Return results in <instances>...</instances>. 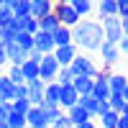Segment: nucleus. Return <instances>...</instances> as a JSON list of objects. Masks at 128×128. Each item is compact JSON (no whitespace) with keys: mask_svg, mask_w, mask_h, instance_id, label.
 I'll use <instances>...</instances> for the list:
<instances>
[{"mask_svg":"<svg viewBox=\"0 0 128 128\" xmlns=\"http://www.w3.org/2000/svg\"><path fill=\"white\" fill-rule=\"evenodd\" d=\"M54 5L56 3H51V0H31V18L44 20L46 16L54 13Z\"/></svg>","mask_w":128,"mask_h":128,"instance_id":"9d476101","label":"nucleus"},{"mask_svg":"<svg viewBox=\"0 0 128 128\" xmlns=\"http://www.w3.org/2000/svg\"><path fill=\"white\" fill-rule=\"evenodd\" d=\"M120 28H123V36L128 38V18H123V20H120Z\"/></svg>","mask_w":128,"mask_h":128,"instance_id":"79ce46f5","label":"nucleus"},{"mask_svg":"<svg viewBox=\"0 0 128 128\" xmlns=\"http://www.w3.org/2000/svg\"><path fill=\"white\" fill-rule=\"evenodd\" d=\"M77 46L74 44H69V46H59V49H54V59H56V64L59 67H69V64L77 59Z\"/></svg>","mask_w":128,"mask_h":128,"instance_id":"1a4fd4ad","label":"nucleus"},{"mask_svg":"<svg viewBox=\"0 0 128 128\" xmlns=\"http://www.w3.org/2000/svg\"><path fill=\"white\" fill-rule=\"evenodd\" d=\"M16 41V31L13 28H0V46H8V44H13Z\"/></svg>","mask_w":128,"mask_h":128,"instance_id":"473e14b6","label":"nucleus"},{"mask_svg":"<svg viewBox=\"0 0 128 128\" xmlns=\"http://www.w3.org/2000/svg\"><path fill=\"white\" fill-rule=\"evenodd\" d=\"M20 72H23L26 82H31V80H38V64H36V62H31V59H26V62H23Z\"/></svg>","mask_w":128,"mask_h":128,"instance_id":"a878e982","label":"nucleus"},{"mask_svg":"<svg viewBox=\"0 0 128 128\" xmlns=\"http://www.w3.org/2000/svg\"><path fill=\"white\" fill-rule=\"evenodd\" d=\"M5 5L13 10L16 18H26V16H31V0H5Z\"/></svg>","mask_w":128,"mask_h":128,"instance_id":"a211bd4d","label":"nucleus"},{"mask_svg":"<svg viewBox=\"0 0 128 128\" xmlns=\"http://www.w3.org/2000/svg\"><path fill=\"white\" fill-rule=\"evenodd\" d=\"M92 84H95V80H90V77H74L72 80V87L77 90L80 98L82 95H92Z\"/></svg>","mask_w":128,"mask_h":128,"instance_id":"5701e85b","label":"nucleus"},{"mask_svg":"<svg viewBox=\"0 0 128 128\" xmlns=\"http://www.w3.org/2000/svg\"><path fill=\"white\" fill-rule=\"evenodd\" d=\"M59 95H62V87L56 82H49L44 87V105H41V108H51V105L59 108Z\"/></svg>","mask_w":128,"mask_h":128,"instance_id":"dca6fc26","label":"nucleus"},{"mask_svg":"<svg viewBox=\"0 0 128 128\" xmlns=\"http://www.w3.org/2000/svg\"><path fill=\"white\" fill-rule=\"evenodd\" d=\"M80 102V95H77V90L72 87V84H67V87H62V95H59V108L67 113L69 108H74V105Z\"/></svg>","mask_w":128,"mask_h":128,"instance_id":"4468645a","label":"nucleus"},{"mask_svg":"<svg viewBox=\"0 0 128 128\" xmlns=\"http://www.w3.org/2000/svg\"><path fill=\"white\" fill-rule=\"evenodd\" d=\"M5 77L10 80L18 87V84H26V77H23V72H20V67H8L5 69Z\"/></svg>","mask_w":128,"mask_h":128,"instance_id":"cd10ccee","label":"nucleus"},{"mask_svg":"<svg viewBox=\"0 0 128 128\" xmlns=\"http://www.w3.org/2000/svg\"><path fill=\"white\" fill-rule=\"evenodd\" d=\"M69 72H72V77H90V80H95V77L100 74V67L95 64L92 56H87V54H77V59L69 64Z\"/></svg>","mask_w":128,"mask_h":128,"instance_id":"f03ea898","label":"nucleus"},{"mask_svg":"<svg viewBox=\"0 0 128 128\" xmlns=\"http://www.w3.org/2000/svg\"><path fill=\"white\" fill-rule=\"evenodd\" d=\"M51 38H54V46H56V49H59V46H69V44H72V28L59 26L54 34H51Z\"/></svg>","mask_w":128,"mask_h":128,"instance_id":"412c9836","label":"nucleus"},{"mask_svg":"<svg viewBox=\"0 0 128 128\" xmlns=\"http://www.w3.org/2000/svg\"><path fill=\"white\" fill-rule=\"evenodd\" d=\"M59 28V18L51 13V16H46L44 20H38V31H44V34H54V31Z\"/></svg>","mask_w":128,"mask_h":128,"instance_id":"393cba45","label":"nucleus"},{"mask_svg":"<svg viewBox=\"0 0 128 128\" xmlns=\"http://www.w3.org/2000/svg\"><path fill=\"white\" fill-rule=\"evenodd\" d=\"M54 16L59 18V26H67V28H74V26L82 20L77 13H74V8L69 5V0H64V3H56V5H54Z\"/></svg>","mask_w":128,"mask_h":128,"instance_id":"20e7f679","label":"nucleus"},{"mask_svg":"<svg viewBox=\"0 0 128 128\" xmlns=\"http://www.w3.org/2000/svg\"><path fill=\"white\" fill-rule=\"evenodd\" d=\"M69 5L74 8V13H77L82 20L87 18L90 13H95V3H90V0H69Z\"/></svg>","mask_w":128,"mask_h":128,"instance_id":"4be33fe9","label":"nucleus"},{"mask_svg":"<svg viewBox=\"0 0 128 128\" xmlns=\"http://www.w3.org/2000/svg\"><path fill=\"white\" fill-rule=\"evenodd\" d=\"M72 44L77 46L80 54H98L100 46L105 44V34H102V26L98 23V20H92V18H84L80 20L77 26L72 28Z\"/></svg>","mask_w":128,"mask_h":128,"instance_id":"f257e3e1","label":"nucleus"},{"mask_svg":"<svg viewBox=\"0 0 128 128\" xmlns=\"http://www.w3.org/2000/svg\"><path fill=\"white\" fill-rule=\"evenodd\" d=\"M108 105H110V110H115V113H123V108H126V100H123V95H110V98H108Z\"/></svg>","mask_w":128,"mask_h":128,"instance_id":"2f4dec72","label":"nucleus"},{"mask_svg":"<svg viewBox=\"0 0 128 128\" xmlns=\"http://www.w3.org/2000/svg\"><path fill=\"white\" fill-rule=\"evenodd\" d=\"M13 44H18L23 51H31V49H34V36L20 31V34H16V41H13Z\"/></svg>","mask_w":128,"mask_h":128,"instance_id":"c85d7f7f","label":"nucleus"},{"mask_svg":"<svg viewBox=\"0 0 128 128\" xmlns=\"http://www.w3.org/2000/svg\"><path fill=\"white\" fill-rule=\"evenodd\" d=\"M98 54H100V59H102L105 72H108V69H113L115 64L120 62V51H118V46H113V44H102Z\"/></svg>","mask_w":128,"mask_h":128,"instance_id":"0eeeda50","label":"nucleus"},{"mask_svg":"<svg viewBox=\"0 0 128 128\" xmlns=\"http://www.w3.org/2000/svg\"><path fill=\"white\" fill-rule=\"evenodd\" d=\"M118 18H128V0H118Z\"/></svg>","mask_w":128,"mask_h":128,"instance_id":"58836bf2","label":"nucleus"},{"mask_svg":"<svg viewBox=\"0 0 128 128\" xmlns=\"http://www.w3.org/2000/svg\"><path fill=\"white\" fill-rule=\"evenodd\" d=\"M67 118L72 120V126H82V123H90V120H92V115L84 110V108L74 105V108H69V110H67Z\"/></svg>","mask_w":128,"mask_h":128,"instance_id":"6ab92c4d","label":"nucleus"},{"mask_svg":"<svg viewBox=\"0 0 128 128\" xmlns=\"http://www.w3.org/2000/svg\"><path fill=\"white\" fill-rule=\"evenodd\" d=\"M13 100H16V84L3 74V77H0V102H8L10 105Z\"/></svg>","mask_w":128,"mask_h":128,"instance_id":"f3484780","label":"nucleus"},{"mask_svg":"<svg viewBox=\"0 0 128 128\" xmlns=\"http://www.w3.org/2000/svg\"><path fill=\"white\" fill-rule=\"evenodd\" d=\"M5 64H8V56H5V49L0 46V69H5Z\"/></svg>","mask_w":128,"mask_h":128,"instance_id":"a19ab883","label":"nucleus"},{"mask_svg":"<svg viewBox=\"0 0 128 128\" xmlns=\"http://www.w3.org/2000/svg\"><path fill=\"white\" fill-rule=\"evenodd\" d=\"M108 87H110V95H123V90L128 87V77L120 72V74H110L108 77Z\"/></svg>","mask_w":128,"mask_h":128,"instance_id":"aec40b11","label":"nucleus"},{"mask_svg":"<svg viewBox=\"0 0 128 128\" xmlns=\"http://www.w3.org/2000/svg\"><path fill=\"white\" fill-rule=\"evenodd\" d=\"M72 72H69V67H59V72H56V84L59 87H67V84H72Z\"/></svg>","mask_w":128,"mask_h":128,"instance_id":"c756f323","label":"nucleus"},{"mask_svg":"<svg viewBox=\"0 0 128 128\" xmlns=\"http://www.w3.org/2000/svg\"><path fill=\"white\" fill-rule=\"evenodd\" d=\"M5 56H8V67H23V62L28 59V51H23L18 44H8Z\"/></svg>","mask_w":128,"mask_h":128,"instance_id":"9b49d317","label":"nucleus"},{"mask_svg":"<svg viewBox=\"0 0 128 128\" xmlns=\"http://www.w3.org/2000/svg\"><path fill=\"white\" fill-rule=\"evenodd\" d=\"M8 118H10V105L0 102V123H8Z\"/></svg>","mask_w":128,"mask_h":128,"instance_id":"4c0bfd02","label":"nucleus"},{"mask_svg":"<svg viewBox=\"0 0 128 128\" xmlns=\"http://www.w3.org/2000/svg\"><path fill=\"white\" fill-rule=\"evenodd\" d=\"M8 126H10V128H28V126H26V115H20V113H13V108H10Z\"/></svg>","mask_w":128,"mask_h":128,"instance_id":"7c9ffc66","label":"nucleus"},{"mask_svg":"<svg viewBox=\"0 0 128 128\" xmlns=\"http://www.w3.org/2000/svg\"><path fill=\"white\" fill-rule=\"evenodd\" d=\"M100 26H102V34H105V44L118 46V44H120V38H126V36H123V28H120V18H118V16H113V18H102V20H100Z\"/></svg>","mask_w":128,"mask_h":128,"instance_id":"7ed1b4c3","label":"nucleus"},{"mask_svg":"<svg viewBox=\"0 0 128 128\" xmlns=\"http://www.w3.org/2000/svg\"><path fill=\"white\" fill-rule=\"evenodd\" d=\"M108 77H110V72H105V69H100V74H98V77H95V84H92V98L98 100V102H105V100L110 98Z\"/></svg>","mask_w":128,"mask_h":128,"instance_id":"423d86ee","label":"nucleus"},{"mask_svg":"<svg viewBox=\"0 0 128 128\" xmlns=\"http://www.w3.org/2000/svg\"><path fill=\"white\" fill-rule=\"evenodd\" d=\"M77 105H80V108H84V110L92 115V118H98V100H95L92 95H82Z\"/></svg>","mask_w":128,"mask_h":128,"instance_id":"b1692460","label":"nucleus"},{"mask_svg":"<svg viewBox=\"0 0 128 128\" xmlns=\"http://www.w3.org/2000/svg\"><path fill=\"white\" fill-rule=\"evenodd\" d=\"M26 126H28V128H46V126H49L46 110H44V108H31V110L26 113Z\"/></svg>","mask_w":128,"mask_h":128,"instance_id":"f8f14e48","label":"nucleus"},{"mask_svg":"<svg viewBox=\"0 0 128 128\" xmlns=\"http://www.w3.org/2000/svg\"><path fill=\"white\" fill-rule=\"evenodd\" d=\"M123 100H126V102H128V87H126V90H123Z\"/></svg>","mask_w":128,"mask_h":128,"instance_id":"49530a36","label":"nucleus"},{"mask_svg":"<svg viewBox=\"0 0 128 128\" xmlns=\"http://www.w3.org/2000/svg\"><path fill=\"white\" fill-rule=\"evenodd\" d=\"M51 128H74V126H72V120L67 118V113H62L59 118H56L54 123H51Z\"/></svg>","mask_w":128,"mask_h":128,"instance_id":"c9c22d12","label":"nucleus"},{"mask_svg":"<svg viewBox=\"0 0 128 128\" xmlns=\"http://www.w3.org/2000/svg\"><path fill=\"white\" fill-rule=\"evenodd\" d=\"M74 128H98V123L90 120V123H82V126H74Z\"/></svg>","mask_w":128,"mask_h":128,"instance_id":"37998d69","label":"nucleus"},{"mask_svg":"<svg viewBox=\"0 0 128 128\" xmlns=\"http://www.w3.org/2000/svg\"><path fill=\"white\" fill-rule=\"evenodd\" d=\"M44 110H46V118H49V126H51V123H54V120L59 118V115L64 113L62 108H56V105H51V108H44Z\"/></svg>","mask_w":128,"mask_h":128,"instance_id":"e433bc0d","label":"nucleus"},{"mask_svg":"<svg viewBox=\"0 0 128 128\" xmlns=\"http://www.w3.org/2000/svg\"><path fill=\"white\" fill-rule=\"evenodd\" d=\"M34 49H38L41 54H54V38H51V34H44V31H38V34L34 36Z\"/></svg>","mask_w":128,"mask_h":128,"instance_id":"2eb2a0df","label":"nucleus"},{"mask_svg":"<svg viewBox=\"0 0 128 128\" xmlns=\"http://www.w3.org/2000/svg\"><path fill=\"white\" fill-rule=\"evenodd\" d=\"M118 128H128V118H123V115H120V120H118Z\"/></svg>","mask_w":128,"mask_h":128,"instance_id":"c03bdc74","label":"nucleus"},{"mask_svg":"<svg viewBox=\"0 0 128 128\" xmlns=\"http://www.w3.org/2000/svg\"><path fill=\"white\" fill-rule=\"evenodd\" d=\"M10 23H13V10H10L8 5L0 8V28H8Z\"/></svg>","mask_w":128,"mask_h":128,"instance_id":"72a5a7b5","label":"nucleus"},{"mask_svg":"<svg viewBox=\"0 0 128 128\" xmlns=\"http://www.w3.org/2000/svg\"><path fill=\"white\" fill-rule=\"evenodd\" d=\"M118 51H120V54H128V38H120V44H118Z\"/></svg>","mask_w":128,"mask_h":128,"instance_id":"ea45409f","label":"nucleus"},{"mask_svg":"<svg viewBox=\"0 0 128 128\" xmlns=\"http://www.w3.org/2000/svg\"><path fill=\"white\" fill-rule=\"evenodd\" d=\"M118 120H120V113L108 110L105 115H100V128H118Z\"/></svg>","mask_w":128,"mask_h":128,"instance_id":"bb28decb","label":"nucleus"},{"mask_svg":"<svg viewBox=\"0 0 128 128\" xmlns=\"http://www.w3.org/2000/svg\"><path fill=\"white\" fill-rule=\"evenodd\" d=\"M26 87H28V102H31V108H41V105H44V87H46V84L41 80H31V82H26Z\"/></svg>","mask_w":128,"mask_h":128,"instance_id":"6e6552de","label":"nucleus"},{"mask_svg":"<svg viewBox=\"0 0 128 128\" xmlns=\"http://www.w3.org/2000/svg\"><path fill=\"white\" fill-rule=\"evenodd\" d=\"M95 16H98V23H100L102 18L118 16V0H100V3L95 5Z\"/></svg>","mask_w":128,"mask_h":128,"instance_id":"ddd939ff","label":"nucleus"},{"mask_svg":"<svg viewBox=\"0 0 128 128\" xmlns=\"http://www.w3.org/2000/svg\"><path fill=\"white\" fill-rule=\"evenodd\" d=\"M56 72H59V64L54 59V54H46L44 59L38 62V80L49 84V82H56Z\"/></svg>","mask_w":128,"mask_h":128,"instance_id":"39448f33","label":"nucleus"},{"mask_svg":"<svg viewBox=\"0 0 128 128\" xmlns=\"http://www.w3.org/2000/svg\"><path fill=\"white\" fill-rule=\"evenodd\" d=\"M3 5H5V0H0V8H3Z\"/></svg>","mask_w":128,"mask_h":128,"instance_id":"de8ad7c7","label":"nucleus"},{"mask_svg":"<svg viewBox=\"0 0 128 128\" xmlns=\"http://www.w3.org/2000/svg\"><path fill=\"white\" fill-rule=\"evenodd\" d=\"M120 115H123V118H128V102H126V108H123V113H120Z\"/></svg>","mask_w":128,"mask_h":128,"instance_id":"a18cd8bd","label":"nucleus"},{"mask_svg":"<svg viewBox=\"0 0 128 128\" xmlns=\"http://www.w3.org/2000/svg\"><path fill=\"white\" fill-rule=\"evenodd\" d=\"M10 108H13V113L26 115V113L31 110V102H28V100H13V102H10Z\"/></svg>","mask_w":128,"mask_h":128,"instance_id":"f704fd0d","label":"nucleus"}]
</instances>
